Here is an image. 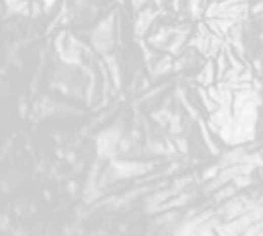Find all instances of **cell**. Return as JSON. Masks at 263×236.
Wrapping results in <instances>:
<instances>
[{"mask_svg": "<svg viewBox=\"0 0 263 236\" xmlns=\"http://www.w3.org/2000/svg\"><path fill=\"white\" fill-rule=\"evenodd\" d=\"M220 173V166L217 165V166H212V168L209 170H206L204 173H202V179H204V181H213V179H215L217 175H219Z\"/></svg>", "mask_w": 263, "mask_h": 236, "instance_id": "cell-3", "label": "cell"}, {"mask_svg": "<svg viewBox=\"0 0 263 236\" xmlns=\"http://www.w3.org/2000/svg\"><path fill=\"white\" fill-rule=\"evenodd\" d=\"M36 4H43V9H45V11H50L52 6L56 4V0H36Z\"/></svg>", "mask_w": 263, "mask_h": 236, "instance_id": "cell-6", "label": "cell"}, {"mask_svg": "<svg viewBox=\"0 0 263 236\" xmlns=\"http://www.w3.org/2000/svg\"><path fill=\"white\" fill-rule=\"evenodd\" d=\"M233 185H235L236 188H244V186L251 185V177H249L247 173H240V175H236L235 179H233Z\"/></svg>", "mask_w": 263, "mask_h": 236, "instance_id": "cell-2", "label": "cell"}, {"mask_svg": "<svg viewBox=\"0 0 263 236\" xmlns=\"http://www.w3.org/2000/svg\"><path fill=\"white\" fill-rule=\"evenodd\" d=\"M200 131H202V138H204L206 143H208L209 150H212L213 154H219V152H217V149H215V145H213L212 138H209V133H208V129H206V126H202V124H200Z\"/></svg>", "mask_w": 263, "mask_h": 236, "instance_id": "cell-5", "label": "cell"}, {"mask_svg": "<svg viewBox=\"0 0 263 236\" xmlns=\"http://www.w3.org/2000/svg\"><path fill=\"white\" fill-rule=\"evenodd\" d=\"M236 190H238V188H236L235 185H233V186H228V188L220 190V192L215 195V199H217V201H220V199H224V197H231V195H235Z\"/></svg>", "mask_w": 263, "mask_h": 236, "instance_id": "cell-4", "label": "cell"}, {"mask_svg": "<svg viewBox=\"0 0 263 236\" xmlns=\"http://www.w3.org/2000/svg\"><path fill=\"white\" fill-rule=\"evenodd\" d=\"M11 13H24L27 11V2L25 0H6Z\"/></svg>", "mask_w": 263, "mask_h": 236, "instance_id": "cell-1", "label": "cell"}, {"mask_svg": "<svg viewBox=\"0 0 263 236\" xmlns=\"http://www.w3.org/2000/svg\"><path fill=\"white\" fill-rule=\"evenodd\" d=\"M177 145L181 147V152H186V142L185 140H177Z\"/></svg>", "mask_w": 263, "mask_h": 236, "instance_id": "cell-7", "label": "cell"}]
</instances>
